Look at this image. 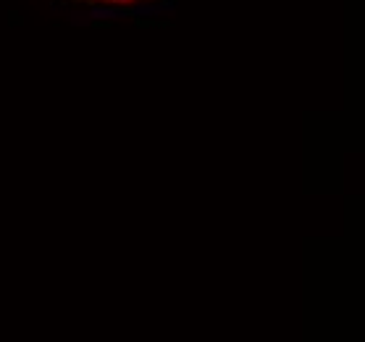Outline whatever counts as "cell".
<instances>
[{
  "mask_svg": "<svg viewBox=\"0 0 365 342\" xmlns=\"http://www.w3.org/2000/svg\"><path fill=\"white\" fill-rule=\"evenodd\" d=\"M79 3H87V5H129V3H137V0H79Z\"/></svg>",
  "mask_w": 365,
  "mask_h": 342,
  "instance_id": "1",
  "label": "cell"
}]
</instances>
